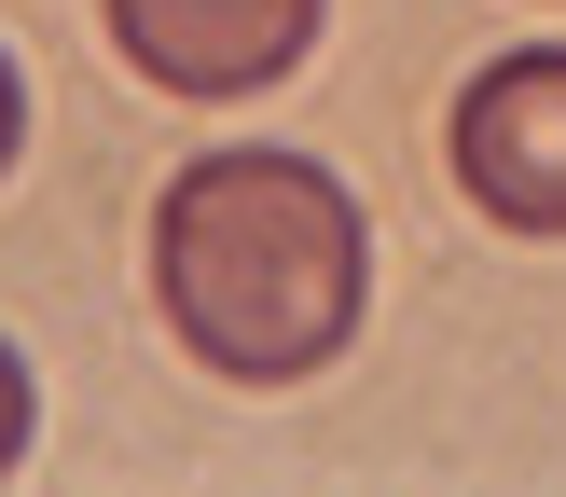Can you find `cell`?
Here are the masks:
<instances>
[{
	"label": "cell",
	"instance_id": "1",
	"mask_svg": "<svg viewBox=\"0 0 566 497\" xmlns=\"http://www.w3.org/2000/svg\"><path fill=\"white\" fill-rule=\"evenodd\" d=\"M138 276H153V318L193 373L221 387H304L359 346V304H374V221L332 180L318 152H193L180 180L153 193V235H138Z\"/></svg>",
	"mask_w": 566,
	"mask_h": 497
},
{
	"label": "cell",
	"instance_id": "2",
	"mask_svg": "<svg viewBox=\"0 0 566 497\" xmlns=\"http://www.w3.org/2000/svg\"><path fill=\"white\" fill-rule=\"evenodd\" d=\"M442 166L497 235H566V42L484 55L442 110Z\"/></svg>",
	"mask_w": 566,
	"mask_h": 497
},
{
	"label": "cell",
	"instance_id": "3",
	"mask_svg": "<svg viewBox=\"0 0 566 497\" xmlns=\"http://www.w3.org/2000/svg\"><path fill=\"white\" fill-rule=\"evenodd\" d=\"M97 28L153 97H263L318 42V0H97Z\"/></svg>",
	"mask_w": 566,
	"mask_h": 497
},
{
	"label": "cell",
	"instance_id": "4",
	"mask_svg": "<svg viewBox=\"0 0 566 497\" xmlns=\"http://www.w3.org/2000/svg\"><path fill=\"white\" fill-rule=\"evenodd\" d=\"M14 456H28V359L0 346V469H14Z\"/></svg>",
	"mask_w": 566,
	"mask_h": 497
},
{
	"label": "cell",
	"instance_id": "5",
	"mask_svg": "<svg viewBox=\"0 0 566 497\" xmlns=\"http://www.w3.org/2000/svg\"><path fill=\"white\" fill-rule=\"evenodd\" d=\"M14 152H28V83H14V55H0V180H14Z\"/></svg>",
	"mask_w": 566,
	"mask_h": 497
}]
</instances>
